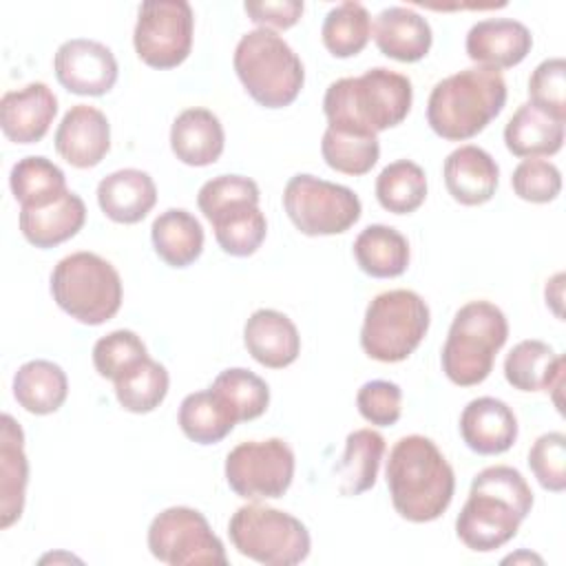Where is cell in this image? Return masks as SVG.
Returning <instances> with one entry per match:
<instances>
[{
	"label": "cell",
	"instance_id": "484cf974",
	"mask_svg": "<svg viewBox=\"0 0 566 566\" xmlns=\"http://www.w3.org/2000/svg\"><path fill=\"white\" fill-rule=\"evenodd\" d=\"M29 462L20 424L4 413L0 436V528H9L24 511Z\"/></svg>",
	"mask_w": 566,
	"mask_h": 566
},
{
	"label": "cell",
	"instance_id": "9a60e30c",
	"mask_svg": "<svg viewBox=\"0 0 566 566\" xmlns=\"http://www.w3.org/2000/svg\"><path fill=\"white\" fill-rule=\"evenodd\" d=\"M57 155L75 168L97 166L111 148V124L106 115L88 104H75L55 130Z\"/></svg>",
	"mask_w": 566,
	"mask_h": 566
},
{
	"label": "cell",
	"instance_id": "7402d4cb",
	"mask_svg": "<svg viewBox=\"0 0 566 566\" xmlns=\"http://www.w3.org/2000/svg\"><path fill=\"white\" fill-rule=\"evenodd\" d=\"M226 146V133L219 117L208 108H186L170 126V148L186 166L214 164Z\"/></svg>",
	"mask_w": 566,
	"mask_h": 566
},
{
	"label": "cell",
	"instance_id": "7bdbcfd3",
	"mask_svg": "<svg viewBox=\"0 0 566 566\" xmlns=\"http://www.w3.org/2000/svg\"><path fill=\"white\" fill-rule=\"evenodd\" d=\"M513 192L531 203H548L562 190V172L548 159H524L511 175Z\"/></svg>",
	"mask_w": 566,
	"mask_h": 566
},
{
	"label": "cell",
	"instance_id": "d6986e66",
	"mask_svg": "<svg viewBox=\"0 0 566 566\" xmlns=\"http://www.w3.org/2000/svg\"><path fill=\"white\" fill-rule=\"evenodd\" d=\"M449 195L462 206H482L493 199L500 168L495 159L480 146L467 144L451 150L442 166Z\"/></svg>",
	"mask_w": 566,
	"mask_h": 566
},
{
	"label": "cell",
	"instance_id": "e575fe53",
	"mask_svg": "<svg viewBox=\"0 0 566 566\" xmlns=\"http://www.w3.org/2000/svg\"><path fill=\"white\" fill-rule=\"evenodd\" d=\"M376 199L394 214H409L427 199V175L411 159L387 164L376 177Z\"/></svg>",
	"mask_w": 566,
	"mask_h": 566
},
{
	"label": "cell",
	"instance_id": "603a6c76",
	"mask_svg": "<svg viewBox=\"0 0 566 566\" xmlns=\"http://www.w3.org/2000/svg\"><path fill=\"white\" fill-rule=\"evenodd\" d=\"M374 40L382 55L398 62L422 60L433 42L427 18L409 7H387L376 15Z\"/></svg>",
	"mask_w": 566,
	"mask_h": 566
},
{
	"label": "cell",
	"instance_id": "836d02e7",
	"mask_svg": "<svg viewBox=\"0 0 566 566\" xmlns=\"http://www.w3.org/2000/svg\"><path fill=\"white\" fill-rule=\"evenodd\" d=\"M11 192L20 208H42L60 199L66 188V177L51 159L29 155L13 164L9 175Z\"/></svg>",
	"mask_w": 566,
	"mask_h": 566
},
{
	"label": "cell",
	"instance_id": "b9f144b4",
	"mask_svg": "<svg viewBox=\"0 0 566 566\" xmlns=\"http://www.w3.org/2000/svg\"><path fill=\"white\" fill-rule=\"evenodd\" d=\"M528 467L546 491L562 493L566 489V436L562 431L539 436L528 451Z\"/></svg>",
	"mask_w": 566,
	"mask_h": 566
},
{
	"label": "cell",
	"instance_id": "52a82bcc",
	"mask_svg": "<svg viewBox=\"0 0 566 566\" xmlns=\"http://www.w3.org/2000/svg\"><path fill=\"white\" fill-rule=\"evenodd\" d=\"M51 294L71 318L84 325H102L122 305V279L99 254L73 252L53 268Z\"/></svg>",
	"mask_w": 566,
	"mask_h": 566
},
{
	"label": "cell",
	"instance_id": "4fadbf2b",
	"mask_svg": "<svg viewBox=\"0 0 566 566\" xmlns=\"http://www.w3.org/2000/svg\"><path fill=\"white\" fill-rule=\"evenodd\" d=\"M148 548L155 559L170 566L228 564L221 539L203 513L190 506H170L157 513L148 526Z\"/></svg>",
	"mask_w": 566,
	"mask_h": 566
},
{
	"label": "cell",
	"instance_id": "7a4b0ae2",
	"mask_svg": "<svg viewBox=\"0 0 566 566\" xmlns=\"http://www.w3.org/2000/svg\"><path fill=\"white\" fill-rule=\"evenodd\" d=\"M385 473L391 504L409 522H433L453 500V469L427 436L411 433L400 438L389 451Z\"/></svg>",
	"mask_w": 566,
	"mask_h": 566
},
{
	"label": "cell",
	"instance_id": "f546056e",
	"mask_svg": "<svg viewBox=\"0 0 566 566\" xmlns=\"http://www.w3.org/2000/svg\"><path fill=\"white\" fill-rule=\"evenodd\" d=\"M354 259L365 274L374 279H394L409 265V243L396 228L371 223L356 237Z\"/></svg>",
	"mask_w": 566,
	"mask_h": 566
},
{
	"label": "cell",
	"instance_id": "4316f807",
	"mask_svg": "<svg viewBox=\"0 0 566 566\" xmlns=\"http://www.w3.org/2000/svg\"><path fill=\"white\" fill-rule=\"evenodd\" d=\"M504 144L515 157H548L564 144V124L524 102L504 126Z\"/></svg>",
	"mask_w": 566,
	"mask_h": 566
},
{
	"label": "cell",
	"instance_id": "cb8c5ba5",
	"mask_svg": "<svg viewBox=\"0 0 566 566\" xmlns=\"http://www.w3.org/2000/svg\"><path fill=\"white\" fill-rule=\"evenodd\" d=\"M86 221V206L80 195L66 190L60 199L42 208H20V230L24 239L40 248H55L75 237Z\"/></svg>",
	"mask_w": 566,
	"mask_h": 566
},
{
	"label": "cell",
	"instance_id": "8d00e7d4",
	"mask_svg": "<svg viewBox=\"0 0 566 566\" xmlns=\"http://www.w3.org/2000/svg\"><path fill=\"white\" fill-rule=\"evenodd\" d=\"M168 371L150 356L115 380L117 402L130 413H148L157 409L168 394Z\"/></svg>",
	"mask_w": 566,
	"mask_h": 566
},
{
	"label": "cell",
	"instance_id": "277c9868",
	"mask_svg": "<svg viewBox=\"0 0 566 566\" xmlns=\"http://www.w3.org/2000/svg\"><path fill=\"white\" fill-rule=\"evenodd\" d=\"M506 104V82L500 71L469 66L440 80L427 102L431 130L449 142L482 133Z\"/></svg>",
	"mask_w": 566,
	"mask_h": 566
},
{
	"label": "cell",
	"instance_id": "2e32d148",
	"mask_svg": "<svg viewBox=\"0 0 566 566\" xmlns=\"http://www.w3.org/2000/svg\"><path fill=\"white\" fill-rule=\"evenodd\" d=\"M533 46L526 24L513 18H486L475 22L467 33V55L486 69H511L520 64Z\"/></svg>",
	"mask_w": 566,
	"mask_h": 566
},
{
	"label": "cell",
	"instance_id": "5b68a950",
	"mask_svg": "<svg viewBox=\"0 0 566 566\" xmlns=\"http://www.w3.org/2000/svg\"><path fill=\"white\" fill-rule=\"evenodd\" d=\"M506 338L504 312L489 301H469L455 312L440 354L444 376L460 387L480 385L489 378Z\"/></svg>",
	"mask_w": 566,
	"mask_h": 566
},
{
	"label": "cell",
	"instance_id": "d590c367",
	"mask_svg": "<svg viewBox=\"0 0 566 566\" xmlns=\"http://www.w3.org/2000/svg\"><path fill=\"white\" fill-rule=\"evenodd\" d=\"M321 38L334 57L358 55L371 38V18L360 2H340L323 20Z\"/></svg>",
	"mask_w": 566,
	"mask_h": 566
},
{
	"label": "cell",
	"instance_id": "c3c4849f",
	"mask_svg": "<svg viewBox=\"0 0 566 566\" xmlns=\"http://www.w3.org/2000/svg\"><path fill=\"white\" fill-rule=\"evenodd\" d=\"M515 559H535V562H542L539 557H535V555H528V553H522V555H511V557H506L504 562H515Z\"/></svg>",
	"mask_w": 566,
	"mask_h": 566
},
{
	"label": "cell",
	"instance_id": "f35d334b",
	"mask_svg": "<svg viewBox=\"0 0 566 566\" xmlns=\"http://www.w3.org/2000/svg\"><path fill=\"white\" fill-rule=\"evenodd\" d=\"M212 389L226 400V405L232 409L239 422L254 420L265 413L270 405V387L268 382L256 376L250 369L243 367H230L223 369L214 382Z\"/></svg>",
	"mask_w": 566,
	"mask_h": 566
},
{
	"label": "cell",
	"instance_id": "9c48e42d",
	"mask_svg": "<svg viewBox=\"0 0 566 566\" xmlns=\"http://www.w3.org/2000/svg\"><path fill=\"white\" fill-rule=\"evenodd\" d=\"M228 535L243 557L265 566L301 564L312 546L310 533L298 517L256 502L232 513Z\"/></svg>",
	"mask_w": 566,
	"mask_h": 566
},
{
	"label": "cell",
	"instance_id": "6da1fadb",
	"mask_svg": "<svg viewBox=\"0 0 566 566\" xmlns=\"http://www.w3.org/2000/svg\"><path fill=\"white\" fill-rule=\"evenodd\" d=\"M533 506V491L524 475L506 464L482 469L458 513L455 535L475 551L489 553L511 542Z\"/></svg>",
	"mask_w": 566,
	"mask_h": 566
},
{
	"label": "cell",
	"instance_id": "8fae6325",
	"mask_svg": "<svg viewBox=\"0 0 566 566\" xmlns=\"http://www.w3.org/2000/svg\"><path fill=\"white\" fill-rule=\"evenodd\" d=\"M294 478V451L281 438L239 442L226 458V482L243 500L283 497Z\"/></svg>",
	"mask_w": 566,
	"mask_h": 566
},
{
	"label": "cell",
	"instance_id": "8992f818",
	"mask_svg": "<svg viewBox=\"0 0 566 566\" xmlns=\"http://www.w3.org/2000/svg\"><path fill=\"white\" fill-rule=\"evenodd\" d=\"M232 62L243 88L265 108L290 106L305 82L301 57L272 29H254L241 35Z\"/></svg>",
	"mask_w": 566,
	"mask_h": 566
},
{
	"label": "cell",
	"instance_id": "ee69618b",
	"mask_svg": "<svg viewBox=\"0 0 566 566\" xmlns=\"http://www.w3.org/2000/svg\"><path fill=\"white\" fill-rule=\"evenodd\" d=\"M261 192L256 181L243 175H219L208 179L197 195V206L203 212L206 219H210L214 212L241 203V201H254L259 203Z\"/></svg>",
	"mask_w": 566,
	"mask_h": 566
},
{
	"label": "cell",
	"instance_id": "83f0119b",
	"mask_svg": "<svg viewBox=\"0 0 566 566\" xmlns=\"http://www.w3.org/2000/svg\"><path fill=\"white\" fill-rule=\"evenodd\" d=\"M150 239L157 256L170 268H188L203 252V228L184 208L164 210L150 226Z\"/></svg>",
	"mask_w": 566,
	"mask_h": 566
},
{
	"label": "cell",
	"instance_id": "30bf717a",
	"mask_svg": "<svg viewBox=\"0 0 566 566\" xmlns=\"http://www.w3.org/2000/svg\"><path fill=\"white\" fill-rule=\"evenodd\" d=\"M290 221L307 237H327L349 230L363 212L358 195L340 184L298 172L283 190Z\"/></svg>",
	"mask_w": 566,
	"mask_h": 566
},
{
	"label": "cell",
	"instance_id": "d4e9b609",
	"mask_svg": "<svg viewBox=\"0 0 566 566\" xmlns=\"http://www.w3.org/2000/svg\"><path fill=\"white\" fill-rule=\"evenodd\" d=\"M506 382L520 391H553L564 382V356L537 338L520 340L504 358Z\"/></svg>",
	"mask_w": 566,
	"mask_h": 566
},
{
	"label": "cell",
	"instance_id": "4dcf8cb0",
	"mask_svg": "<svg viewBox=\"0 0 566 566\" xmlns=\"http://www.w3.org/2000/svg\"><path fill=\"white\" fill-rule=\"evenodd\" d=\"M385 438L374 429H356L345 438V453L336 464L338 493L360 495L376 484Z\"/></svg>",
	"mask_w": 566,
	"mask_h": 566
},
{
	"label": "cell",
	"instance_id": "bcb514c9",
	"mask_svg": "<svg viewBox=\"0 0 566 566\" xmlns=\"http://www.w3.org/2000/svg\"><path fill=\"white\" fill-rule=\"evenodd\" d=\"M248 18L259 24V29H290L294 27L301 15L305 4L298 0H279V2H245L243 4Z\"/></svg>",
	"mask_w": 566,
	"mask_h": 566
},
{
	"label": "cell",
	"instance_id": "ab89813d",
	"mask_svg": "<svg viewBox=\"0 0 566 566\" xmlns=\"http://www.w3.org/2000/svg\"><path fill=\"white\" fill-rule=\"evenodd\" d=\"M148 358L144 340L130 329H115L93 345V365L102 378L117 380Z\"/></svg>",
	"mask_w": 566,
	"mask_h": 566
},
{
	"label": "cell",
	"instance_id": "3957f363",
	"mask_svg": "<svg viewBox=\"0 0 566 566\" xmlns=\"http://www.w3.org/2000/svg\"><path fill=\"white\" fill-rule=\"evenodd\" d=\"M411 80L385 66H374L358 77L332 82L323 97L327 126L345 133L378 135L398 126L411 111Z\"/></svg>",
	"mask_w": 566,
	"mask_h": 566
},
{
	"label": "cell",
	"instance_id": "60d3db41",
	"mask_svg": "<svg viewBox=\"0 0 566 566\" xmlns=\"http://www.w3.org/2000/svg\"><path fill=\"white\" fill-rule=\"evenodd\" d=\"M531 104L548 113L557 122H566V62L548 57L535 66L528 77Z\"/></svg>",
	"mask_w": 566,
	"mask_h": 566
},
{
	"label": "cell",
	"instance_id": "ffe728a7",
	"mask_svg": "<svg viewBox=\"0 0 566 566\" xmlns=\"http://www.w3.org/2000/svg\"><path fill=\"white\" fill-rule=\"evenodd\" d=\"M243 343L250 356L270 369L292 365L301 354V336L296 325L276 310H256L245 321Z\"/></svg>",
	"mask_w": 566,
	"mask_h": 566
},
{
	"label": "cell",
	"instance_id": "74e56055",
	"mask_svg": "<svg viewBox=\"0 0 566 566\" xmlns=\"http://www.w3.org/2000/svg\"><path fill=\"white\" fill-rule=\"evenodd\" d=\"M321 153L332 170L358 177L376 166L380 157V144L376 135L345 133L327 126L323 133Z\"/></svg>",
	"mask_w": 566,
	"mask_h": 566
},
{
	"label": "cell",
	"instance_id": "e0dca14e",
	"mask_svg": "<svg viewBox=\"0 0 566 566\" xmlns=\"http://www.w3.org/2000/svg\"><path fill=\"white\" fill-rule=\"evenodd\" d=\"M57 113V97L44 82H31L24 88L7 91L0 99V126L7 139L15 144L40 142Z\"/></svg>",
	"mask_w": 566,
	"mask_h": 566
},
{
	"label": "cell",
	"instance_id": "ac0fdd59",
	"mask_svg": "<svg viewBox=\"0 0 566 566\" xmlns=\"http://www.w3.org/2000/svg\"><path fill=\"white\" fill-rule=\"evenodd\" d=\"M460 436L471 451L480 455H497L515 444L517 418L500 398H473L460 413Z\"/></svg>",
	"mask_w": 566,
	"mask_h": 566
},
{
	"label": "cell",
	"instance_id": "ba28073f",
	"mask_svg": "<svg viewBox=\"0 0 566 566\" xmlns=\"http://www.w3.org/2000/svg\"><path fill=\"white\" fill-rule=\"evenodd\" d=\"M429 305L413 290H387L374 296L360 327L363 352L380 363H400L424 338Z\"/></svg>",
	"mask_w": 566,
	"mask_h": 566
},
{
	"label": "cell",
	"instance_id": "5bb4252c",
	"mask_svg": "<svg viewBox=\"0 0 566 566\" xmlns=\"http://www.w3.org/2000/svg\"><path fill=\"white\" fill-rule=\"evenodd\" d=\"M53 71L69 93L97 97L115 86L119 69L106 44L88 38H73L57 46Z\"/></svg>",
	"mask_w": 566,
	"mask_h": 566
},
{
	"label": "cell",
	"instance_id": "44dd1931",
	"mask_svg": "<svg viewBox=\"0 0 566 566\" xmlns=\"http://www.w3.org/2000/svg\"><path fill=\"white\" fill-rule=\"evenodd\" d=\"M97 203L115 223H137L157 203L153 177L137 168H122L97 184Z\"/></svg>",
	"mask_w": 566,
	"mask_h": 566
},
{
	"label": "cell",
	"instance_id": "7c38bea8",
	"mask_svg": "<svg viewBox=\"0 0 566 566\" xmlns=\"http://www.w3.org/2000/svg\"><path fill=\"white\" fill-rule=\"evenodd\" d=\"M195 13L186 0H146L139 7L133 44L153 69L179 66L192 49Z\"/></svg>",
	"mask_w": 566,
	"mask_h": 566
},
{
	"label": "cell",
	"instance_id": "7dc6e473",
	"mask_svg": "<svg viewBox=\"0 0 566 566\" xmlns=\"http://www.w3.org/2000/svg\"><path fill=\"white\" fill-rule=\"evenodd\" d=\"M562 281H564V274L559 272V274L553 276V287H555V292L546 285V303L553 305V312H555L557 316H562V307H559V303H562Z\"/></svg>",
	"mask_w": 566,
	"mask_h": 566
},
{
	"label": "cell",
	"instance_id": "f1b7e54d",
	"mask_svg": "<svg viewBox=\"0 0 566 566\" xmlns=\"http://www.w3.org/2000/svg\"><path fill=\"white\" fill-rule=\"evenodd\" d=\"M69 394V378L64 369L44 358L29 360L18 367L13 376V398L22 409L35 416L57 411Z\"/></svg>",
	"mask_w": 566,
	"mask_h": 566
},
{
	"label": "cell",
	"instance_id": "f6af8a7d",
	"mask_svg": "<svg viewBox=\"0 0 566 566\" xmlns=\"http://www.w3.org/2000/svg\"><path fill=\"white\" fill-rule=\"evenodd\" d=\"M360 416L376 427H391L402 413V389L391 380H369L356 394Z\"/></svg>",
	"mask_w": 566,
	"mask_h": 566
},
{
	"label": "cell",
	"instance_id": "d6a6232c",
	"mask_svg": "<svg viewBox=\"0 0 566 566\" xmlns=\"http://www.w3.org/2000/svg\"><path fill=\"white\" fill-rule=\"evenodd\" d=\"M214 239L219 248L230 256H250L254 254L265 234L268 221L254 201H241L214 212L210 219Z\"/></svg>",
	"mask_w": 566,
	"mask_h": 566
},
{
	"label": "cell",
	"instance_id": "1f68e13d",
	"mask_svg": "<svg viewBox=\"0 0 566 566\" xmlns=\"http://www.w3.org/2000/svg\"><path fill=\"white\" fill-rule=\"evenodd\" d=\"M184 436L197 444L221 442L239 422L226 400L210 387L188 394L177 413Z\"/></svg>",
	"mask_w": 566,
	"mask_h": 566
}]
</instances>
